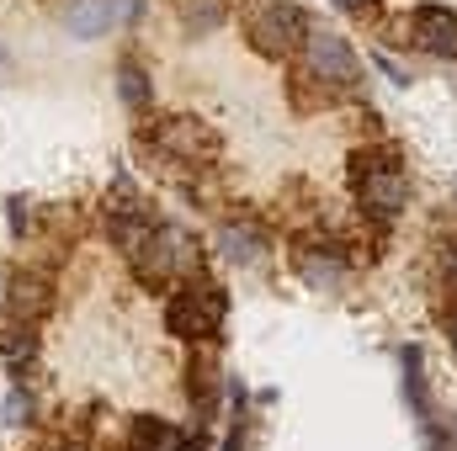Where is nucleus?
Here are the masks:
<instances>
[{
	"label": "nucleus",
	"instance_id": "1",
	"mask_svg": "<svg viewBox=\"0 0 457 451\" xmlns=\"http://www.w3.org/2000/svg\"><path fill=\"white\" fill-rule=\"evenodd\" d=\"M122 260L133 266L138 287L165 292V287H176L181 276H197V271H203V244H197L181 224H149V234H144Z\"/></svg>",
	"mask_w": 457,
	"mask_h": 451
},
{
	"label": "nucleus",
	"instance_id": "2",
	"mask_svg": "<svg viewBox=\"0 0 457 451\" xmlns=\"http://www.w3.org/2000/svg\"><path fill=\"white\" fill-rule=\"evenodd\" d=\"M224 319H228V292L208 276H181L165 298V330L187 345H203V340H224Z\"/></svg>",
	"mask_w": 457,
	"mask_h": 451
},
{
	"label": "nucleus",
	"instance_id": "3",
	"mask_svg": "<svg viewBox=\"0 0 457 451\" xmlns=\"http://www.w3.org/2000/svg\"><path fill=\"white\" fill-rule=\"evenodd\" d=\"M138 144L154 149L160 160H176V165H192V170L213 165L224 154V138L197 117H149V122H138Z\"/></svg>",
	"mask_w": 457,
	"mask_h": 451
},
{
	"label": "nucleus",
	"instance_id": "4",
	"mask_svg": "<svg viewBox=\"0 0 457 451\" xmlns=\"http://www.w3.org/2000/svg\"><path fill=\"white\" fill-rule=\"evenodd\" d=\"M309 11L298 0H261L250 11V48L261 59H298L303 37H309Z\"/></svg>",
	"mask_w": 457,
	"mask_h": 451
},
{
	"label": "nucleus",
	"instance_id": "5",
	"mask_svg": "<svg viewBox=\"0 0 457 451\" xmlns=\"http://www.w3.org/2000/svg\"><path fill=\"white\" fill-rule=\"evenodd\" d=\"M293 271H298L309 287L336 292L345 282V271H351V244H345L341 234H330V228H303V234L293 239Z\"/></svg>",
	"mask_w": 457,
	"mask_h": 451
},
{
	"label": "nucleus",
	"instance_id": "6",
	"mask_svg": "<svg viewBox=\"0 0 457 451\" xmlns=\"http://www.w3.org/2000/svg\"><path fill=\"white\" fill-rule=\"evenodd\" d=\"M303 70H309L325 91H336V96H351L356 80H361L356 48L345 43L341 32H330V27H309V37H303Z\"/></svg>",
	"mask_w": 457,
	"mask_h": 451
},
{
	"label": "nucleus",
	"instance_id": "7",
	"mask_svg": "<svg viewBox=\"0 0 457 451\" xmlns=\"http://www.w3.org/2000/svg\"><path fill=\"white\" fill-rule=\"evenodd\" d=\"M351 186H356V208H361V218H372V224H394V218L410 208V176L399 170V160H383V165L351 170Z\"/></svg>",
	"mask_w": 457,
	"mask_h": 451
},
{
	"label": "nucleus",
	"instance_id": "8",
	"mask_svg": "<svg viewBox=\"0 0 457 451\" xmlns=\"http://www.w3.org/2000/svg\"><path fill=\"white\" fill-rule=\"evenodd\" d=\"M54 308V271L48 266H16L5 276V319L11 324H43Z\"/></svg>",
	"mask_w": 457,
	"mask_h": 451
},
{
	"label": "nucleus",
	"instance_id": "9",
	"mask_svg": "<svg viewBox=\"0 0 457 451\" xmlns=\"http://www.w3.org/2000/svg\"><path fill=\"white\" fill-rule=\"evenodd\" d=\"M107 239H112V250H133L144 234H149V224H154V213H149V202H144V192H133V181L128 176H117L112 192H107Z\"/></svg>",
	"mask_w": 457,
	"mask_h": 451
},
{
	"label": "nucleus",
	"instance_id": "10",
	"mask_svg": "<svg viewBox=\"0 0 457 451\" xmlns=\"http://www.w3.org/2000/svg\"><path fill=\"white\" fill-rule=\"evenodd\" d=\"M219 393H224V372H219V340H203L187 361V398L197 409V425H213L219 414Z\"/></svg>",
	"mask_w": 457,
	"mask_h": 451
},
{
	"label": "nucleus",
	"instance_id": "11",
	"mask_svg": "<svg viewBox=\"0 0 457 451\" xmlns=\"http://www.w3.org/2000/svg\"><path fill=\"white\" fill-rule=\"evenodd\" d=\"M410 43L431 59H457V11L453 5H415L410 11Z\"/></svg>",
	"mask_w": 457,
	"mask_h": 451
},
{
	"label": "nucleus",
	"instance_id": "12",
	"mask_svg": "<svg viewBox=\"0 0 457 451\" xmlns=\"http://www.w3.org/2000/svg\"><path fill=\"white\" fill-rule=\"evenodd\" d=\"M117 16H122V0H70V5H64V27H70V37H80V43L107 37L117 27Z\"/></svg>",
	"mask_w": 457,
	"mask_h": 451
},
{
	"label": "nucleus",
	"instance_id": "13",
	"mask_svg": "<svg viewBox=\"0 0 457 451\" xmlns=\"http://www.w3.org/2000/svg\"><path fill=\"white\" fill-rule=\"evenodd\" d=\"M219 250H224V260H234V266H261V255H266L271 244H266V228L261 224L228 218V224L219 228Z\"/></svg>",
	"mask_w": 457,
	"mask_h": 451
},
{
	"label": "nucleus",
	"instance_id": "14",
	"mask_svg": "<svg viewBox=\"0 0 457 451\" xmlns=\"http://www.w3.org/2000/svg\"><path fill=\"white\" fill-rule=\"evenodd\" d=\"M117 96H122L128 112H149V107H154V80H149V70H144L133 53L117 59Z\"/></svg>",
	"mask_w": 457,
	"mask_h": 451
},
{
	"label": "nucleus",
	"instance_id": "15",
	"mask_svg": "<svg viewBox=\"0 0 457 451\" xmlns=\"http://www.w3.org/2000/svg\"><path fill=\"white\" fill-rule=\"evenodd\" d=\"M399 366H404V404L426 425L431 420V393H426V356H420V345H399Z\"/></svg>",
	"mask_w": 457,
	"mask_h": 451
},
{
	"label": "nucleus",
	"instance_id": "16",
	"mask_svg": "<svg viewBox=\"0 0 457 451\" xmlns=\"http://www.w3.org/2000/svg\"><path fill=\"white\" fill-rule=\"evenodd\" d=\"M181 21L187 32H219L228 21V0H181Z\"/></svg>",
	"mask_w": 457,
	"mask_h": 451
},
{
	"label": "nucleus",
	"instance_id": "17",
	"mask_svg": "<svg viewBox=\"0 0 457 451\" xmlns=\"http://www.w3.org/2000/svg\"><path fill=\"white\" fill-rule=\"evenodd\" d=\"M5 213H11V239L37 234V208H32L27 197H11V202H5Z\"/></svg>",
	"mask_w": 457,
	"mask_h": 451
},
{
	"label": "nucleus",
	"instance_id": "18",
	"mask_svg": "<svg viewBox=\"0 0 457 451\" xmlns=\"http://www.w3.org/2000/svg\"><path fill=\"white\" fill-rule=\"evenodd\" d=\"M5 414H11V425H27V420H32V398L21 393V382H16V393H11V404H5Z\"/></svg>",
	"mask_w": 457,
	"mask_h": 451
},
{
	"label": "nucleus",
	"instance_id": "19",
	"mask_svg": "<svg viewBox=\"0 0 457 451\" xmlns=\"http://www.w3.org/2000/svg\"><path fill=\"white\" fill-rule=\"evenodd\" d=\"M372 64H378V70H383V75H388L394 86H410V70H404V64H394L388 53H372Z\"/></svg>",
	"mask_w": 457,
	"mask_h": 451
},
{
	"label": "nucleus",
	"instance_id": "20",
	"mask_svg": "<svg viewBox=\"0 0 457 451\" xmlns=\"http://www.w3.org/2000/svg\"><path fill=\"white\" fill-rule=\"evenodd\" d=\"M442 276H447V287L457 292V239H447V244H442Z\"/></svg>",
	"mask_w": 457,
	"mask_h": 451
},
{
	"label": "nucleus",
	"instance_id": "21",
	"mask_svg": "<svg viewBox=\"0 0 457 451\" xmlns=\"http://www.w3.org/2000/svg\"><path fill=\"white\" fill-rule=\"evenodd\" d=\"M224 451H250V425H245V414H239V420H234V430H228Z\"/></svg>",
	"mask_w": 457,
	"mask_h": 451
},
{
	"label": "nucleus",
	"instance_id": "22",
	"mask_svg": "<svg viewBox=\"0 0 457 451\" xmlns=\"http://www.w3.org/2000/svg\"><path fill=\"white\" fill-rule=\"evenodd\" d=\"M336 11H345V16H372L378 11V0H330Z\"/></svg>",
	"mask_w": 457,
	"mask_h": 451
},
{
	"label": "nucleus",
	"instance_id": "23",
	"mask_svg": "<svg viewBox=\"0 0 457 451\" xmlns=\"http://www.w3.org/2000/svg\"><path fill=\"white\" fill-rule=\"evenodd\" d=\"M442 324H447V340H453V356H457V308H447V314H442Z\"/></svg>",
	"mask_w": 457,
	"mask_h": 451
},
{
	"label": "nucleus",
	"instance_id": "24",
	"mask_svg": "<svg viewBox=\"0 0 457 451\" xmlns=\"http://www.w3.org/2000/svg\"><path fill=\"white\" fill-rule=\"evenodd\" d=\"M54 451H91V447H80V441H59Z\"/></svg>",
	"mask_w": 457,
	"mask_h": 451
},
{
	"label": "nucleus",
	"instance_id": "25",
	"mask_svg": "<svg viewBox=\"0 0 457 451\" xmlns=\"http://www.w3.org/2000/svg\"><path fill=\"white\" fill-rule=\"evenodd\" d=\"M0 59H5V53H0Z\"/></svg>",
	"mask_w": 457,
	"mask_h": 451
}]
</instances>
